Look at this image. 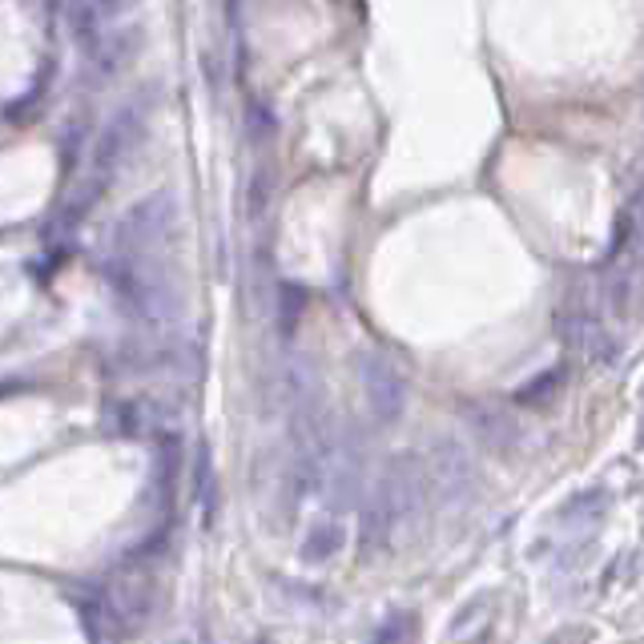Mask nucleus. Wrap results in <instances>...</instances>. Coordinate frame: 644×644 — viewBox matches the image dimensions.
<instances>
[{
  "mask_svg": "<svg viewBox=\"0 0 644 644\" xmlns=\"http://www.w3.org/2000/svg\"><path fill=\"white\" fill-rule=\"evenodd\" d=\"M468 423H471V432H475V439H480L483 447H492V451H511L516 439H520L511 415H504L499 407H487V403L468 407Z\"/></svg>",
  "mask_w": 644,
  "mask_h": 644,
  "instance_id": "f03ea898",
  "label": "nucleus"
},
{
  "mask_svg": "<svg viewBox=\"0 0 644 644\" xmlns=\"http://www.w3.org/2000/svg\"><path fill=\"white\" fill-rule=\"evenodd\" d=\"M564 383V367H556V371L540 375V379H532V383L520 387V403H536V407H544V403H552L556 399V387Z\"/></svg>",
  "mask_w": 644,
  "mask_h": 644,
  "instance_id": "20e7f679",
  "label": "nucleus"
},
{
  "mask_svg": "<svg viewBox=\"0 0 644 644\" xmlns=\"http://www.w3.org/2000/svg\"><path fill=\"white\" fill-rule=\"evenodd\" d=\"M564 338H568L572 347L580 350L584 359H593L596 367H612V363H617V355H620L617 338L608 335V331L596 319H572L568 326H564Z\"/></svg>",
  "mask_w": 644,
  "mask_h": 644,
  "instance_id": "f257e3e1",
  "label": "nucleus"
},
{
  "mask_svg": "<svg viewBox=\"0 0 644 644\" xmlns=\"http://www.w3.org/2000/svg\"><path fill=\"white\" fill-rule=\"evenodd\" d=\"M435 456H439V451H435ZM435 475H439V487H444L447 499H468L471 487H475L471 456L456 444H444V456L435 459Z\"/></svg>",
  "mask_w": 644,
  "mask_h": 644,
  "instance_id": "7ed1b4c3",
  "label": "nucleus"
}]
</instances>
